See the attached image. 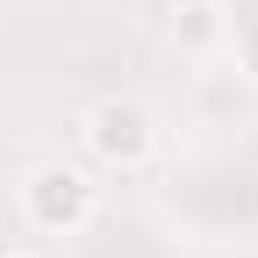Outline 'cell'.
Listing matches in <instances>:
<instances>
[{"instance_id": "2", "label": "cell", "mask_w": 258, "mask_h": 258, "mask_svg": "<svg viewBox=\"0 0 258 258\" xmlns=\"http://www.w3.org/2000/svg\"><path fill=\"white\" fill-rule=\"evenodd\" d=\"M79 137H86V151L101 158V165L137 172V165H151V151H158V115L137 101V93H108V101L86 108Z\"/></svg>"}, {"instance_id": "3", "label": "cell", "mask_w": 258, "mask_h": 258, "mask_svg": "<svg viewBox=\"0 0 258 258\" xmlns=\"http://www.w3.org/2000/svg\"><path fill=\"white\" fill-rule=\"evenodd\" d=\"M172 43H179V50H215V43H222L215 0H179V8H172Z\"/></svg>"}, {"instance_id": "4", "label": "cell", "mask_w": 258, "mask_h": 258, "mask_svg": "<svg viewBox=\"0 0 258 258\" xmlns=\"http://www.w3.org/2000/svg\"><path fill=\"white\" fill-rule=\"evenodd\" d=\"M0 258H29V251H0Z\"/></svg>"}, {"instance_id": "1", "label": "cell", "mask_w": 258, "mask_h": 258, "mask_svg": "<svg viewBox=\"0 0 258 258\" xmlns=\"http://www.w3.org/2000/svg\"><path fill=\"white\" fill-rule=\"evenodd\" d=\"M15 208L36 237H86L93 215H101V186H93L86 165H64V158H43L29 165L15 186Z\"/></svg>"}]
</instances>
